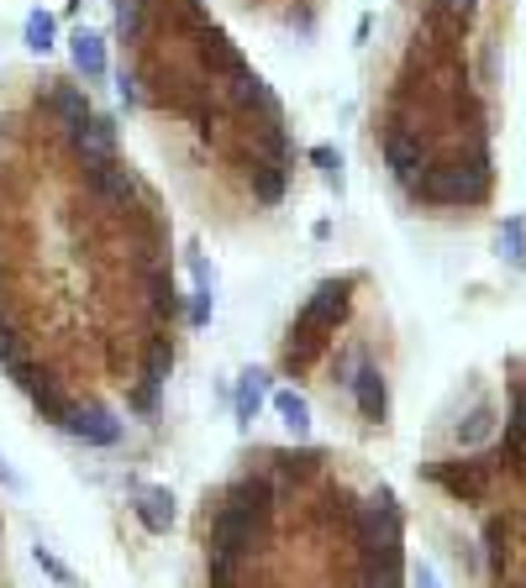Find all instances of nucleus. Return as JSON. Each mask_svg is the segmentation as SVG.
<instances>
[{
	"instance_id": "f257e3e1",
	"label": "nucleus",
	"mask_w": 526,
	"mask_h": 588,
	"mask_svg": "<svg viewBox=\"0 0 526 588\" xmlns=\"http://www.w3.org/2000/svg\"><path fill=\"white\" fill-rule=\"evenodd\" d=\"M410 206L421 211H463L479 215L490 200H495V158L490 147H458V153H442L437 164L416 179V189L406 195Z\"/></svg>"
},
{
	"instance_id": "f03ea898",
	"label": "nucleus",
	"mask_w": 526,
	"mask_h": 588,
	"mask_svg": "<svg viewBox=\"0 0 526 588\" xmlns=\"http://www.w3.org/2000/svg\"><path fill=\"white\" fill-rule=\"evenodd\" d=\"M363 284V274H342V279H327L316 284V295L300 306V315L289 321L285 331V347H280V363H285V374L306 378L321 363V353H327V342L337 336V321L348 315V306H353V289Z\"/></svg>"
},
{
	"instance_id": "7ed1b4c3",
	"label": "nucleus",
	"mask_w": 526,
	"mask_h": 588,
	"mask_svg": "<svg viewBox=\"0 0 526 588\" xmlns=\"http://www.w3.org/2000/svg\"><path fill=\"white\" fill-rule=\"evenodd\" d=\"M348 400L359 410V421L369 431H384L390 425V378H384L380 357L359 347V363H353V378H348Z\"/></svg>"
},
{
	"instance_id": "20e7f679",
	"label": "nucleus",
	"mask_w": 526,
	"mask_h": 588,
	"mask_svg": "<svg viewBox=\"0 0 526 588\" xmlns=\"http://www.w3.org/2000/svg\"><path fill=\"white\" fill-rule=\"evenodd\" d=\"M64 431H69L74 442H85V447H117L121 442V421L106 400H74Z\"/></svg>"
},
{
	"instance_id": "39448f33",
	"label": "nucleus",
	"mask_w": 526,
	"mask_h": 588,
	"mask_svg": "<svg viewBox=\"0 0 526 588\" xmlns=\"http://www.w3.org/2000/svg\"><path fill=\"white\" fill-rule=\"evenodd\" d=\"M43 85H48V90H43V111L53 117V126H58V132L96 117V111H90V95L79 90L74 79H43Z\"/></svg>"
},
{
	"instance_id": "423d86ee",
	"label": "nucleus",
	"mask_w": 526,
	"mask_h": 588,
	"mask_svg": "<svg viewBox=\"0 0 526 588\" xmlns=\"http://www.w3.org/2000/svg\"><path fill=\"white\" fill-rule=\"evenodd\" d=\"M138 520H143L153 536H164L168 525H174V495H168L164 484H143V489H138Z\"/></svg>"
},
{
	"instance_id": "0eeeda50",
	"label": "nucleus",
	"mask_w": 526,
	"mask_h": 588,
	"mask_svg": "<svg viewBox=\"0 0 526 588\" xmlns=\"http://www.w3.org/2000/svg\"><path fill=\"white\" fill-rule=\"evenodd\" d=\"M69 58L85 79H106V69H111V64H106V37H100V32H85V26L69 37Z\"/></svg>"
},
{
	"instance_id": "6e6552de",
	"label": "nucleus",
	"mask_w": 526,
	"mask_h": 588,
	"mask_svg": "<svg viewBox=\"0 0 526 588\" xmlns=\"http://www.w3.org/2000/svg\"><path fill=\"white\" fill-rule=\"evenodd\" d=\"M263 395H269V378L263 374H248L238 378V395H232V410H238V425H253L259 421V410H263Z\"/></svg>"
},
{
	"instance_id": "1a4fd4ad",
	"label": "nucleus",
	"mask_w": 526,
	"mask_h": 588,
	"mask_svg": "<svg viewBox=\"0 0 526 588\" xmlns=\"http://www.w3.org/2000/svg\"><path fill=\"white\" fill-rule=\"evenodd\" d=\"M269 400H274L280 421H285L295 436H306V431H311V404H306V395H300V389H289V384H285V389H274Z\"/></svg>"
},
{
	"instance_id": "9d476101",
	"label": "nucleus",
	"mask_w": 526,
	"mask_h": 588,
	"mask_svg": "<svg viewBox=\"0 0 526 588\" xmlns=\"http://www.w3.org/2000/svg\"><path fill=\"white\" fill-rule=\"evenodd\" d=\"M495 253H501V263H511V268H526V221L522 215H505L501 236H495Z\"/></svg>"
},
{
	"instance_id": "9b49d317",
	"label": "nucleus",
	"mask_w": 526,
	"mask_h": 588,
	"mask_svg": "<svg viewBox=\"0 0 526 588\" xmlns=\"http://www.w3.org/2000/svg\"><path fill=\"white\" fill-rule=\"evenodd\" d=\"M53 37H58V22H53L48 11H32L26 16V47L32 53H53Z\"/></svg>"
},
{
	"instance_id": "f8f14e48",
	"label": "nucleus",
	"mask_w": 526,
	"mask_h": 588,
	"mask_svg": "<svg viewBox=\"0 0 526 588\" xmlns=\"http://www.w3.org/2000/svg\"><path fill=\"white\" fill-rule=\"evenodd\" d=\"M311 164L321 168V179H327V185H332L337 195H342V158H337L327 142H321V147H311Z\"/></svg>"
},
{
	"instance_id": "ddd939ff",
	"label": "nucleus",
	"mask_w": 526,
	"mask_h": 588,
	"mask_svg": "<svg viewBox=\"0 0 526 588\" xmlns=\"http://www.w3.org/2000/svg\"><path fill=\"white\" fill-rule=\"evenodd\" d=\"M32 557H37V567H43V573H48V578H53V584H58V588H79V578H74V573H69V567H64V563H58V557H53L48 546H37Z\"/></svg>"
},
{
	"instance_id": "4468645a",
	"label": "nucleus",
	"mask_w": 526,
	"mask_h": 588,
	"mask_svg": "<svg viewBox=\"0 0 526 588\" xmlns=\"http://www.w3.org/2000/svg\"><path fill=\"white\" fill-rule=\"evenodd\" d=\"M158 395H164V389L132 384V389H127V410H138V415H153V410H158Z\"/></svg>"
},
{
	"instance_id": "2eb2a0df",
	"label": "nucleus",
	"mask_w": 526,
	"mask_h": 588,
	"mask_svg": "<svg viewBox=\"0 0 526 588\" xmlns=\"http://www.w3.org/2000/svg\"><path fill=\"white\" fill-rule=\"evenodd\" d=\"M410 588H442V584H437V567H431V563H410Z\"/></svg>"
},
{
	"instance_id": "dca6fc26",
	"label": "nucleus",
	"mask_w": 526,
	"mask_h": 588,
	"mask_svg": "<svg viewBox=\"0 0 526 588\" xmlns=\"http://www.w3.org/2000/svg\"><path fill=\"white\" fill-rule=\"evenodd\" d=\"M0 484H6V489H22V478H17V473L6 468V463H0Z\"/></svg>"
},
{
	"instance_id": "f3484780",
	"label": "nucleus",
	"mask_w": 526,
	"mask_h": 588,
	"mask_svg": "<svg viewBox=\"0 0 526 588\" xmlns=\"http://www.w3.org/2000/svg\"><path fill=\"white\" fill-rule=\"evenodd\" d=\"M79 5H85V0H69V11H79Z\"/></svg>"
}]
</instances>
